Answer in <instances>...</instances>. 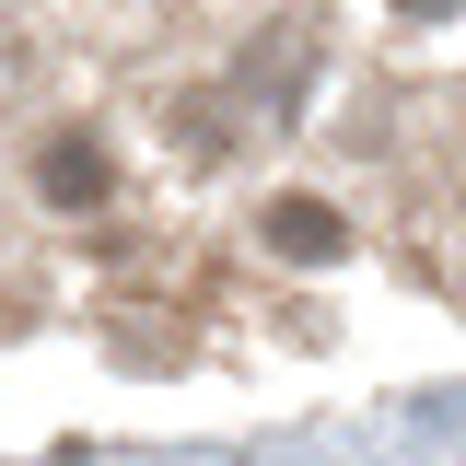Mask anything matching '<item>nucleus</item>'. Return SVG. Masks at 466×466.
I'll return each instance as SVG.
<instances>
[{"mask_svg":"<svg viewBox=\"0 0 466 466\" xmlns=\"http://www.w3.org/2000/svg\"><path fill=\"white\" fill-rule=\"evenodd\" d=\"M35 187H47L58 210H94V198H106V152L70 128V140H47V152H35Z\"/></svg>","mask_w":466,"mask_h":466,"instance_id":"f257e3e1","label":"nucleus"},{"mask_svg":"<svg viewBox=\"0 0 466 466\" xmlns=\"http://www.w3.org/2000/svg\"><path fill=\"white\" fill-rule=\"evenodd\" d=\"M268 245H280V257H339L350 233H339V210H315V198H280V210H268Z\"/></svg>","mask_w":466,"mask_h":466,"instance_id":"f03ea898","label":"nucleus"},{"mask_svg":"<svg viewBox=\"0 0 466 466\" xmlns=\"http://www.w3.org/2000/svg\"><path fill=\"white\" fill-rule=\"evenodd\" d=\"M397 12H420V24H443V12H466V0H397Z\"/></svg>","mask_w":466,"mask_h":466,"instance_id":"7ed1b4c3","label":"nucleus"}]
</instances>
